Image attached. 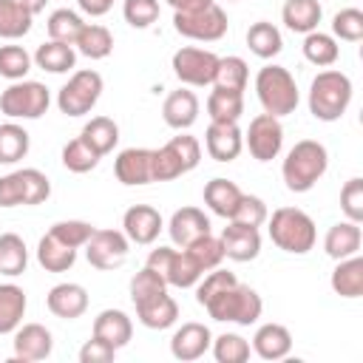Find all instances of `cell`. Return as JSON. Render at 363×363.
<instances>
[{
  "mask_svg": "<svg viewBox=\"0 0 363 363\" xmlns=\"http://www.w3.org/2000/svg\"><path fill=\"white\" fill-rule=\"evenodd\" d=\"M45 306H48V312H51L54 318L74 320V318L85 315V309H88V292H85L82 284L65 281V284H57V286L48 289Z\"/></svg>",
  "mask_w": 363,
  "mask_h": 363,
  "instance_id": "20",
  "label": "cell"
},
{
  "mask_svg": "<svg viewBox=\"0 0 363 363\" xmlns=\"http://www.w3.org/2000/svg\"><path fill=\"white\" fill-rule=\"evenodd\" d=\"M210 343H213V332L204 323H199V320H187V323H182L173 332V337H170V354L176 360H182V363H190V360L204 357V352L210 349Z\"/></svg>",
  "mask_w": 363,
  "mask_h": 363,
  "instance_id": "17",
  "label": "cell"
},
{
  "mask_svg": "<svg viewBox=\"0 0 363 363\" xmlns=\"http://www.w3.org/2000/svg\"><path fill=\"white\" fill-rule=\"evenodd\" d=\"M244 145L250 147L252 159L258 162H272L278 159L284 147V125L272 113H258L250 119V128L244 133Z\"/></svg>",
  "mask_w": 363,
  "mask_h": 363,
  "instance_id": "13",
  "label": "cell"
},
{
  "mask_svg": "<svg viewBox=\"0 0 363 363\" xmlns=\"http://www.w3.org/2000/svg\"><path fill=\"white\" fill-rule=\"evenodd\" d=\"M173 65V74L179 77V82L184 85H193V88H204V85H213V77H216V68H218V57L207 48H196V45H184L173 54L170 60Z\"/></svg>",
  "mask_w": 363,
  "mask_h": 363,
  "instance_id": "12",
  "label": "cell"
},
{
  "mask_svg": "<svg viewBox=\"0 0 363 363\" xmlns=\"http://www.w3.org/2000/svg\"><path fill=\"white\" fill-rule=\"evenodd\" d=\"M167 289V281L156 272V269H150L147 264L130 278V301L136 303V301H145V298H153V295H159V292H164Z\"/></svg>",
  "mask_w": 363,
  "mask_h": 363,
  "instance_id": "49",
  "label": "cell"
},
{
  "mask_svg": "<svg viewBox=\"0 0 363 363\" xmlns=\"http://www.w3.org/2000/svg\"><path fill=\"white\" fill-rule=\"evenodd\" d=\"M116 357V349L99 337L91 335V340H85V346L79 349V363H111Z\"/></svg>",
  "mask_w": 363,
  "mask_h": 363,
  "instance_id": "54",
  "label": "cell"
},
{
  "mask_svg": "<svg viewBox=\"0 0 363 363\" xmlns=\"http://www.w3.org/2000/svg\"><path fill=\"white\" fill-rule=\"evenodd\" d=\"M34 14H28L20 0H0V37L3 40H20L31 31Z\"/></svg>",
  "mask_w": 363,
  "mask_h": 363,
  "instance_id": "40",
  "label": "cell"
},
{
  "mask_svg": "<svg viewBox=\"0 0 363 363\" xmlns=\"http://www.w3.org/2000/svg\"><path fill=\"white\" fill-rule=\"evenodd\" d=\"M162 227H164L162 213L156 207H150V204H133L122 216V233L133 244H153L159 238Z\"/></svg>",
  "mask_w": 363,
  "mask_h": 363,
  "instance_id": "15",
  "label": "cell"
},
{
  "mask_svg": "<svg viewBox=\"0 0 363 363\" xmlns=\"http://www.w3.org/2000/svg\"><path fill=\"white\" fill-rule=\"evenodd\" d=\"M31 60L37 62V68H43L48 74H65V71H71L77 65V51L68 43L48 40L43 45H37V51H34Z\"/></svg>",
  "mask_w": 363,
  "mask_h": 363,
  "instance_id": "31",
  "label": "cell"
},
{
  "mask_svg": "<svg viewBox=\"0 0 363 363\" xmlns=\"http://www.w3.org/2000/svg\"><path fill=\"white\" fill-rule=\"evenodd\" d=\"M238 201H241V187H238L235 182L216 176V179H210V182L204 184V204H207L216 216H221V218L230 221L233 213H235V207H238Z\"/></svg>",
  "mask_w": 363,
  "mask_h": 363,
  "instance_id": "28",
  "label": "cell"
},
{
  "mask_svg": "<svg viewBox=\"0 0 363 363\" xmlns=\"http://www.w3.org/2000/svg\"><path fill=\"white\" fill-rule=\"evenodd\" d=\"M360 244H363V233H360V224L354 221H337L326 230V238H323V250L329 258L340 261V258H349L354 252H360Z\"/></svg>",
  "mask_w": 363,
  "mask_h": 363,
  "instance_id": "26",
  "label": "cell"
},
{
  "mask_svg": "<svg viewBox=\"0 0 363 363\" xmlns=\"http://www.w3.org/2000/svg\"><path fill=\"white\" fill-rule=\"evenodd\" d=\"M45 3H48V0H20V6H23L28 14H34V17H37V14L45 9Z\"/></svg>",
  "mask_w": 363,
  "mask_h": 363,
  "instance_id": "58",
  "label": "cell"
},
{
  "mask_svg": "<svg viewBox=\"0 0 363 363\" xmlns=\"http://www.w3.org/2000/svg\"><path fill=\"white\" fill-rule=\"evenodd\" d=\"M51 105V94L37 79H17L0 94V113L9 119H40Z\"/></svg>",
  "mask_w": 363,
  "mask_h": 363,
  "instance_id": "7",
  "label": "cell"
},
{
  "mask_svg": "<svg viewBox=\"0 0 363 363\" xmlns=\"http://www.w3.org/2000/svg\"><path fill=\"white\" fill-rule=\"evenodd\" d=\"M133 306H136L139 323L147 326V329H167V326H173L176 318H179V303L167 295V289L159 292V295H153V298L136 301Z\"/></svg>",
  "mask_w": 363,
  "mask_h": 363,
  "instance_id": "24",
  "label": "cell"
},
{
  "mask_svg": "<svg viewBox=\"0 0 363 363\" xmlns=\"http://www.w3.org/2000/svg\"><path fill=\"white\" fill-rule=\"evenodd\" d=\"M332 34L346 40V43H360L363 40V11L360 9H340L332 17Z\"/></svg>",
  "mask_w": 363,
  "mask_h": 363,
  "instance_id": "48",
  "label": "cell"
},
{
  "mask_svg": "<svg viewBox=\"0 0 363 363\" xmlns=\"http://www.w3.org/2000/svg\"><path fill=\"white\" fill-rule=\"evenodd\" d=\"M82 26H85V20H82L77 11H71V9H57V11H51L48 20H45L48 40L68 43V45H74V40L79 37Z\"/></svg>",
  "mask_w": 363,
  "mask_h": 363,
  "instance_id": "41",
  "label": "cell"
},
{
  "mask_svg": "<svg viewBox=\"0 0 363 363\" xmlns=\"http://www.w3.org/2000/svg\"><path fill=\"white\" fill-rule=\"evenodd\" d=\"M340 210L349 221L360 224L363 221V179L354 176L340 187Z\"/></svg>",
  "mask_w": 363,
  "mask_h": 363,
  "instance_id": "51",
  "label": "cell"
},
{
  "mask_svg": "<svg viewBox=\"0 0 363 363\" xmlns=\"http://www.w3.org/2000/svg\"><path fill=\"white\" fill-rule=\"evenodd\" d=\"M252 352L261 360H281L292 352V335L284 323H264L252 335Z\"/></svg>",
  "mask_w": 363,
  "mask_h": 363,
  "instance_id": "25",
  "label": "cell"
},
{
  "mask_svg": "<svg viewBox=\"0 0 363 363\" xmlns=\"http://www.w3.org/2000/svg\"><path fill=\"white\" fill-rule=\"evenodd\" d=\"M99 153L82 139V136H77V139H71L65 147H62V164L71 170V173H88V170H94L96 164H99Z\"/></svg>",
  "mask_w": 363,
  "mask_h": 363,
  "instance_id": "43",
  "label": "cell"
},
{
  "mask_svg": "<svg viewBox=\"0 0 363 363\" xmlns=\"http://www.w3.org/2000/svg\"><path fill=\"white\" fill-rule=\"evenodd\" d=\"M244 113V94L241 91H224L216 88L207 96V116L210 122H238Z\"/></svg>",
  "mask_w": 363,
  "mask_h": 363,
  "instance_id": "34",
  "label": "cell"
},
{
  "mask_svg": "<svg viewBox=\"0 0 363 363\" xmlns=\"http://www.w3.org/2000/svg\"><path fill=\"white\" fill-rule=\"evenodd\" d=\"M23 176V207H34V204H43L48 196H51V182L43 170L37 167H23L20 170Z\"/></svg>",
  "mask_w": 363,
  "mask_h": 363,
  "instance_id": "47",
  "label": "cell"
},
{
  "mask_svg": "<svg viewBox=\"0 0 363 363\" xmlns=\"http://www.w3.org/2000/svg\"><path fill=\"white\" fill-rule=\"evenodd\" d=\"M216 0H167V6H173V11H196V9H207Z\"/></svg>",
  "mask_w": 363,
  "mask_h": 363,
  "instance_id": "57",
  "label": "cell"
},
{
  "mask_svg": "<svg viewBox=\"0 0 363 363\" xmlns=\"http://www.w3.org/2000/svg\"><path fill=\"white\" fill-rule=\"evenodd\" d=\"M23 204V176L20 170L0 176V207H17Z\"/></svg>",
  "mask_w": 363,
  "mask_h": 363,
  "instance_id": "55",
  "label": "cell"
},
{
  "mask_svg": "<svg viewBox=\"0 0 363 363\" xmlns=\"http://www.w3.org/2000/svg\"><path fill=\"white\" fill-rule=\"evenodd\" d=\"M221 250H224V258H233L238 264L258 258V252H261V233H258V227H247V224L230 221L224 227V233H221Z\"/></svg>",
  "mask_w": 363,
  "mask_h": 363,
  "instance_id": "19",
  "label": "cell"
},
{
  "mask_svg": "<svg viewBox=\"0 0 363 363\" xmlns=\"http://www.w3.org/2000/svg\"><path fill=\"white\" fill-rule=\"evenodd\" d=\"M128 250H130V241L122 230H94L91 238L85 241L88 264L102 272L119 269L128 261Z\"/></svg>",
  "mask_w": 363,
  "mask_h": 363,
  "instance_id": "11",
  "label": "cell"
},
{
  "mask_svg": "<svg viewBox=\"0 0 363 363\" xmlns=\"http://www.w3.org/2000/svg\"><path fill=\"white\" fill-rule=\"evenodd\" d=\"M79 136H82L99 156H105V153H111V150L116 147V142H119V125H116L111 116H94V119L85 122V128H82Z\"/></svg>",
  "mask_w": 363,
  "mask_h": 363,
  "instance_id": "36",
  "label": "cell"
},
{
  "mask_svg": "<svg viewBox=\"0 0 363 363\" xmlns=\"http://www.w3.org/2000/svg\"><path fill=\"white\" fill-rule=\"evenodd\" d=\"M102 88H105V82H102L99 71H94V68L74 71L71 79L57 94V108L65 116H82V113H88L99 102Z\"/></svg>",
  "mask_w": 363,
  "mask_h": 363,
  "instance_id": "8",
  "label": "cell"
},
{
  "mask_svg": "<svg viewBox=\"0 0 363 363\" xmlns=\"http://www.w3.org/2000/svg\"><path fill=\"white\" fill-rule=\"evenodd\" d=\"M247 48H250L255 57H261V60H272V57H278L281 48H284L281 31H278L272 23L258 20V23H252V26L247 28Z\"/></svg>",
  "mask_w": 363,
  "mask_h": 363,
  "instance_id": "35",
  "label": "cell"
},
{
  "mask_svg": "<svg viewBox=\"0 0 363 363\" xmlns=\"http://www.w3.org/2000/svg\"><path fill=\"white\" fill-rule=\"evenodd\" d=\"M31 54L23 45H0V77L17 82L31 71Z\"/></svg>",
  "mask_w": 363,
  "mask_h": 363,
  "instance_id": "45",
  "label": "cell"
},
{
  "mask_svg": "<svg viewBox=\"0 0 363 363\" xmlns=\"http://www.w3.org/2000/svg\"><path fill=\"white\" fill-rule=\"evenodd\" d=\"M303 57L318 65V68H326V65H335L337 57H340V48H337V40L332 34H323V31H309L303 34Z\"/></svg>",
  "mask_w": 363,
  "mask_h": 363,
  "instance_id": "38",
  "label": "cell"
},
{
  "mask_svg": "<svg viewBox=\"0 0 363 363\" xmlns=\"http://www.w3.org/2000/svg\"><path fill=\"white\" fill-rule=\"evenodd\" d=\"M267 216L269 213H267L264 199L250 196V193H241V201H238V207H235V213H233L230 221H238V224H247V227H261L267 221Z\"/></svg>",
  "mask_w": 363,
  "mask_h": 363,
  "instance_id": "52",
  "label": "cell"
},
{
  "mask_svg": "<svg viewBox=\"0 0 363 363\" xmlns=\"http://www.w3.org/2000/svg\"><path fill=\"white\" fill-rule=\"evenodd\" d=\"M37 261H40V267H43L45 272H65V269H71L74 261H77V247L65 244L62 238H57V235L48 230V233L40 238V244H37Z\"/></svg>",
  "mask_w": 363,
  "mask_h": 363,
  "instance_id": "27",
  "label": "cell"
},
{
  "mask_svg": "<svg viewBox=\"0 0 363 363\" xmlns=\"http://www.w3.org/2000/svg\"><path fill=\"white\" fill-rule=\"evenodd\" d=\"M74 48L88 60H105L113 51V34L99 23H85L74 40Z\"/></svg>",
  "mask_w": 363,
  "mask_h": 363,
  "instance_id": "33",
  "label": "cell"
},
{
  "mask_svg": "<svg viewBox=\"0 0 363 363\" xmlns=\"http://www.w3.org/2000/svg\"><path fill=\"white\" fill-rule=\"evenodd\" d=\"M31 147L28 130L17 122H3L0 125V164H17L20 159H26Z\"/></svg>",
  "mask_w": 363,
  "mask_h": 363,
  "instance_id": "37",
  "label": "cell"
},
{
  "mask_svg": "<svg viewBox=\"0 0 363 363\" xmlns=\"http://www.w3.org/2000/svg\"><path fill=\"white\" fill-rule=\"evenodd\" d=\"M91 335L99 337V340H105V343H111V346L119 352V349L128 346L130 337H133V320H130L122 309H102V312L94 318Z\"/></svg>",
  "mask_w": 363,
  "mask_h": 363,
  "instance_id": "23",
  "label": "cell"
},
{
  "mask_svg": "<svg viewBox=\"0 0 363 363\" xmlns=\"http://www.w3.org/2000/svg\"><path fill=\"white\" fill-rule=\"evenodd\" d=\"M125 23L133 28H150L159 20V0H125Z\"/></svg>",
  "mask_w": 363,
  "mask_h": 363,
  "instance_id": "50",
  "label": "cell"
},
{
  "mask_svg": "<svg viewBox=\"0 0 363 363\" xmlns=\"http://www.w3.org/2000/svg\"><path fill=\"white\" fill-rule=\"evenodd\" d=\"M162 119L164 125H170L173 130H187L196 125L199 119V96L187 88H179V91H170L164 96V105H162Z\"/></svg>",
  "mask_w": 363,
  "mask_h": 363,
  "instance_id": "21",
  "label": "cell"
},
{
  "mask_svg": "<svg viewBox=\"0 0 363 363\" xmlns=\"http://www.w3.org/2000/svg\"><path fill=\"white\" fill-rule=\"evenodd\" d=\"M335 295L340 298H360L363 295V258L354 252L349 258H340L329 278Z\"/></svg>",
  "mask_w": 363,
  "mask_h": 363,
  "instance_id": "29",
  "label": "cell"
},
{
  "mask_svg": "<svg viewBox=\"0 0 363 363\" xmlns=\"http://www.w3.org/2000/svg\"><path fill=\"white\" fill-rule=\"evenodd\" d=\"M96 227H91L88 221H79V218H68V221H57V224H51V233L57 235V238H62L65 244H71V247H85V241L91 238V233H94Z\"/></svg>",
  "mask_w": 363,
  "mask_h": 363,
  "instance_id": "53",
  "label": "cell"
},
{
  "mask_svg": "<svg viewBox=\"0 0 363 363\" xmlns=\"http://www.w3.org/2000/svg\"><path fill=\"white\" fill-rule=\"evenodd\" d=\"M147 267L156 269L167 281V286H179V289L196 286L199 278L204 275V269L196 264V258L184 247L182 250H173V247H156V250H150Z\"/></svg>",
  "mask_w": 363,
  "mask_h": 363,
  "instance_id": "9",
  "label": "cell"
},
{
  "mask_svg": "<svg viewBox=\"0 0 363 363\" xmlns=\"http://www.w3.org/2000/svg\"><path fill=\"white\" fill-rule=\"evenodd\" d=\"M267 221L272 244L289 255H306L318 241L312 216L298 207H278L272 216H267Z\"/></svg>",
  "mask_w": 363,
  "mask_h": 363,
  "instance_id": "4",
  "label": "cell"
},
{
  "mask_svg": "<svg viewBox=\"0 0 363 363\" xmlns=\"http://www.w3.org/2000/svg\"><path fill=\"white\" fill-rule=\"evenodd\" d=\"M204 147H207L210 159H216V162L238 159V153L244 147V133H241L238 122H210L207 133H204Z\"/></svg>",
  "mask_w": 363,
  "mask_h": 363,
  "instance_id": "18",
  "label": "cell"
},
{
  "mask_svg": "<svg viewBox=\"0 0 363 363\" xmlns=\"http://www.w3.org/2000/svg\"><path fill=\"white\" fill-rule=\"evenodd\" d=\"M352 79L337 68H326L309 85V113L320 122H337L352 105Z\"/></svg>",
  "mask_w": 363,
  "mask_h": 363,
  "instance_id": "3",
  "label": "cell"
},
{
  "mask_svg": "<svg viewBox=\"0 0 363 363\" xmlns=\"http://www.w3.org/2000/svg\"><path fill=\"white\" fill-rule=\"evenodd\" d=\"M255 96L264 108V113L272 116H286L298 108V85L295 77L284 65H264L255 74Z\"/></svg>",
  "mask_w": 363,
  "mask_h": 363,
  "instance_id": "5",
  "label": "cell"
},
{
  "mask_svg": "<svg viewBox=\"0 0 363 363\" xmlns=\"http://www.w3.org/2000/svg\"><path fill=\"white\" fill-rule=\"evenodd\" d=\"M77 6H79V11H85L88 17H102V14L111 11L113 0H77Z\"/></svg>",
  "mask_w": 363,
  "mask_h": 363,
  "instance_id": "56",
  "label": "cell"
},
{
  "mask_svg": "<svg viewBox=\"0 0 363 363\" xmlns=\"http://www.w3.org/2000/svg\"><path fill=\"white\" fill-rule=\"evenodd\" d=\"M247 79H250V68L241 57H218V68H216V77H213V85L216 88H224V91H247Z\"/></svg>",
  "mask_w": 363,
  "mask_h": 363,
  "instance_id": "42",
  "label": "cell"
},
{
  "mask_svg": "<svg viewBox=\"0 0 363 363\" xmlns=\"http://www.w3.org/2000/svg\"><path fill=\"white\" fill-rule=\"evenodd\" d=\"M201 162V145L190 133H179L170 142H164L159 150H153V182H173L190 170H196Z\"/></svg>",
  "mask_w": 363,
  "mask_h": 363,
  "instance_id": "6",
  "label": "cell"
},
{
  "mask_svg": "<svg viewBox=\"0 0 363 363\" xmlns=\"http://www.w3.org/2000/svg\"><path fill=\"white\" fill-rule=\"evenodd\" d=\"M113 173L125 187H139L153 182V150L150 147H125L113 159Z\"/></svg>",
  "mask_w": 363,
  "mask_h": 363,
  "instance_id": "14",
  "label": "cell"
},
{
  "mask_svg": "<svg viewBox=\"0 0 363 363\" xmlns=\"http://www.w3.org/2000/svg\"><path fill=\"white\" fill-rule=\"evenodd\" d=\"M329 167V153L318 139H301L292 145L281 164V176L286 190L292 193H309L326 173Z\"/></svg>",
  "mask_w": 363,
  "mask_h": 363,
  "instance_id": "2",
  "label": "cell"
},
{
  "mask_svg": "<svg viewBox=\"0 0 363 363\" xmlns=\"http://www.w3.org/2000/svg\"><path fill=\"white\" fill-rule=\"evenodd\" d=\"M54 349V337L43 323H23L14 329V357L11 363L45 360Z\"/></svg>",
  "mask_w": 363,
  "mask_h": 363,
  "instance_id": "16",
  "label": "cell"
},
{
  "mask_svg": "<svg viewBox=\"0 0 363 363\" xmlns=\"http://www.w3.org/2000/svg\"><path fill=\"white\" fill-rule=\"evenodd\" d=\"M26 292L17 284H0V335H11L26 315Z\"/></svg>",
  "mask_w": 363,
  "mask_h": 363,
  "instance_id": "32",
  "label": "cell"
},
{
  "mask_svg": "<svg viewBox=\"0 0 363 363\" xmlns=\"http://www.w3.org/2000/svg\"><path fill=\"white\" fill-rule=\"evenodd\" d=\"M196 301L199 306L207 309L213 320L238 323V326L255 323L264 309V301L252 286L241 284L230 269H218V267L210 269L204 278H199Z\"/></svg>",
  "mask_w": 363,
  "mask_h": 363,
  "instance_id": "1",
  "label": "cell"
},
{
  "mask_svg": "<svg viewBox=\"0 0 363 363\" xmlns=\"http://www.w3.org/2000/svg\"><path fill=\"white\" fill-rule=\"evenodd\" d=\"M210 349H213V357L218 363H244V360H250V343L235 332L218 335L210 343Z\"/></svg>",
  "mask_w": 363,
  "mask_h": 363,
  "instance_id": "44",
  "label": "cell"
},
{
  "mask_svg": "<svg viewBox=\"0 0 363 363\" xmlns=\"http://www.w3.org/2000/svg\"><path fill=\"white\" fill-rule=\"evenodd\" d=\"M28 267V250L26 241L17 233H3L0 235V275H23Z\"/></svg>",
  "mask_w": 363,
  "mask_h": 363,
  "instance_id": "39",
  "label": "cell"
},
{
  "mask_svg": "<svg viewBox=\"0 0 363 363\" xmlns=\"http://www.w3.org/2000/svg\"><path fill=\"white\" fill-rule=\"evenodd\" d=\"M323 17V9L318 0H286L284 9H281V20L289 31L295 34H309L318 28Z\"/></svg>",
  "mask_w": 363,
  "mask_h": 363,
  "instance_id": "30",
  "label": "cell"
},
{
  "mask_svg": "<svg viewBox=\"0 0 363 363\" xmlns=\"http://www.w3.org/2000/svg\"><path fill=\"white\" fill-rule=\"evenodd\" d=\"M193 258H196V264L204 269V272H210V269H216L221 261H224V250H221V238H216L213 233H207V235H201V238H196L193 244H187L184 247Z\"/></svg>",
  "mask_w": 363,
  "mask_h": 363,
  "instance_id": "46",
  "label": "cell"
},
{
  "mask_svg": "<svg viewBox=\"0 0 363 363\" xmlns=\"http://www.w3.org/2000/svg\"><path fill=\"white\" fill-rule=\"evenodd\" d=\"M167 233H170V241L176 247H187L193 244L196 238L207 235L210 233V218L204 216V210L199 207H182L170 216V224H167Z\"/></svg>",
  "mask_w": 363,
  "mask_h": 363,
  "instance_id": "22",
  "label": "cell"
},
{
  "mask_svg": "<svg viewBox=\"0 0 363 363\" xmlns=\"http://www.w3.org/2000/svg\"><path fill=\"white\" fill-rule=\"evenodd\" d=\"M227 14L221 6H207V9H196V11H176L173 14V28L187 37V40H199V43H216L227 34Z\"/></svg>",
  "mask_w": 363,
  "mask_h": 363,
  "instance_id": "10",
  "label": "cell"
}]
</instances>
